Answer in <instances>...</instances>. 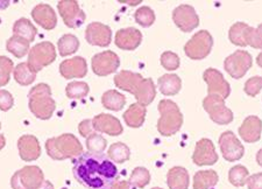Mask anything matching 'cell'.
Returning a JSON list of instances; mask_svg holds the SVG:
<instances>
[{
	"instance_id": "1",
	"label": "cell",
	"mask_w": 262,
	"mask_h": 189,
	"mask_svg": "<svg viewBox=\"0 0 262 189\" xmlns=\"http://www.w3.org/2000/svg\"><path fill=\"white\" fill-rule=\"evenodd\" d=\"M75 179L86 189H112L119 172L103 153L86 152L79 155L73 167Z\"/></svg>"
},
{
	"instance_id": "2",
	"label": "cell",
	"mask_w": 262,
	"mask_h": 189,
	"mask_svg": "<svg viewBox=\"0 0 262 189\" xmlns=\"http://www.w3.org/2000/svg\"><path fill=\"white\" fill-rule=\"evenodd\" d=\"M29 109L40 119H49L55 110V102L48 84L40 83L29 91Z\"/></svg>"
},
{
	"instance_id": "3",
	"label": "cell",
	"mask_w": 262,
	"mask_h": 189,
	"mask_svg": "<svg viewBox=\"0 0 262 189\" xmlns=\"http://www.w3.org/2000/svg\"><path fill=\"white\" fill-rule=\"evenodd\" d=\"M159 111L161 117L158 121V130L162 136H172L181 129L183 116L176 103L169 99H163L159 103Z\"/></svg>"
},
{
	"instance_id": "4",
	"label": "cell",
	"mask_w": 262,
	"mask_h": 189,
	"mask_svg": "<svg viewBox=\"0 0 262 189\" xmlns=\"http://www.w3.org/2000/svg\"><path fill=\"white\" fill-rule=\"evenodd\" d=\"M47 151L50 157L56 160L81 155L83 152L79 141L71 134H64L57 139H49L47 141Z\"/></svg>"
},
{
	"instance_id": "5",
	"label": "cell",
	"mask_w": 262,
	"mask_h": 189,
	"mask_svg": "<svg viewBox=\"0 0 262 189\" xmlns=\"http://www.w3.org/2000/svg\"><path fill=\"white\" fill-rule=\"evenodd\" d=\"M56 58V49L52 42L45 41L34 46L29 50L27 65L33 73H37L55 61Z\"/></svg>"
},
{
	"instance_id": "6",
	"label": "cell",
	"mask_w": 262,
	"mask_h": 189,
	"mask_svg": "<svg viewBox=\"0 0 262 189\" xmlns=\"http://www.w3.org/2000/svg\"><path fill=\"white\" fill-rule=\"evenodd\" d=\"M213 39L208 31H200L184 46V52L191 60H203L211 53Z\"/></svg>"
},
{
	"instance_id": "7",
	"label": "cell",
	"mask_w": 262,
	"mask_h": 189,
	"mask_svg": "<svg viewBox=\"0 0 262 189\" xmlns=\"http://www.w3.org/2000/svg\"><path fill=\"white\" fill-rule=\"evenodd\" d=\"M203 107L210 118L219 125L230 124L233 120V113L225 105L224 98L218 95H209L203 100Z\"/></svg>"
},
{
	"instance_id": "8",
	"label": "cell",
	"mask_w": 262,
	"mask_h": 189,
	"mask_svg": "<svg viewBox=\"0 0 262 189\" xmlns=\"http://www.w3.org/2000/svg\"><path fill=\"white\" fill-rule=\"evenodd\" d=\"M252 56L246 50H236L232 55L225 58L224 68L226 73L233 78H242L246 75L249 68L252 67Z\"/></svg>"
},
{
	"instance_id": "9",
	"label": "cell",
	"mask_w": 262,
	"mask_h": 189,
	"mask_svg": "<svg viewBox=\"0 0 262 189\" xmlns=\"http://www.w3.org/2000/svg\"><path fill=\"white\" fill-rule=\"evenodd\" d=\"M57 8L68 27L78 28L85 21V13L81 10L78 3L75 0H63V2L58 3Z\"/></svg>"
},
{
	"instance_id": "10",
	"label": "cell",
	"mask_w": 262,
	"mask_h": 189,
	"mask_svg": "<svg viewBox=\"0 0 262 189\" xmlns=\"http://www.w3.org/2000/svg\"><path fill=\"white\" fill-rule=\"evenodd\" d=\"M43 180L39 167H25L12 179V186L14 189H36Z\"/></svg>"
},
{
	"instance_id": "11",
	"label": "cell",
	"mask_w": 262,
	"mask_h": 189,
	"mask_svg": "<svg viewBox=\"0 0 262 189\" xmlns=\"http://www.w3.org/2000/svg\"><path fill=\"white\" fill-rule=\"evenodd\" d=\"M120 66V60L116 53L111 50L96 54L92 57V70L98 76H107L110 74L116 73Z\"/></svg>"
},
{
	"instance_id": "12",
	"label": "cell",
	"mask_w": 262,
	"mask_h": 189,
	"mask_svg": "<svg viewBox=\"0 0 262 189\" xmlns=\"http://www.w3.org/2000/svg\"><path fill=\"white\" fill-rule=\"evenodd\" d=\"M172 20L181 31L185 33L191 32L200 25V16L195 8L190 5H180L172 12Z\"/></svg>"
},
{
	"instance_id": "13",
	"label": "cell",
	"mask_w": 262,
	"mask_h": 189,
	"mask_svg": "<svg viewBox=\"0 0 262 189\" xmlns=\"http://www.w3.org/2000/svg\"><path fill=\"white\" fill-rule=\"evenodd\" d=\"M204 81L208 84V94L209 95H218L224 99L227 98L231 94V88L229 82L224 78L221 71L209 68L204 71Z\"/></svg>"
},
{
	"instance_id": "14",
	"label": "cell",
	"mask_w": 262,
	"mask_h": 189,
	"mask_svg": "<svg viewBox=\"0 0 262 189\" xmlns=\"http://www.w3.org/2000/svg\"><path fill=\"white\" fill-rule=\"evenodd\" d=\"M219 146H221L223 157L227 161H236L244 157V146L238 138L234 136L233 132H224L219 138Z\"/></svg>"
},
{
	"instance_id": "15",
	"label": "cell",
	"mask_w": 262,
	"mask_h": 189,
	"mask_svg": "<svg viewBox=\"0 0 262 189\" xmlns=\"http://www.w3.org/2000/svg\"><path fill=\"white\" fill-rule=\"evenodd\" d=\"M192 161L197 166L214 165L218 161V154L215 153L213 142L205 138L197 141L195 152L192 155Z\"/></svg>"
},
{
	"instance_id": "16",
	"label": "cell",
	"mask_w": 262,
	"mask_h": 189,
	"mask_svg": "<svg viewBox=\"0 0 262 189\" xmlns=\"http://www.w3.org/2000/svg\"><path fill=\"white\" fill-rule=\"evenodd\" d=\"M85 39L92 46L107 47L112 39L111 28L100 23H91L86 27Z\"/></svg>"
},
{
	"instance_id": "17",
	"label": "cell",
	"mask_w": 262,
	"mask_h": 189,
	"mask_svg": "<svg viewBox=\"0 0 262 189\" xmlns=\"http://www.w3.org/2000/svg\"><path fill=\"white\" fill-rule=\"evenodd\" d=\"M116 45L122 50H134L140 46L142 41L141 32L137 28H122L117 32Z\"/></svg>"
},
{
	"instance_id": "18",
	"label": "cell",
	"mask_w": 262,
	"mask_h": 189,
	"mask_svg": "<svg viewBox=\"0 0 262 189\" xmlns=\"http://www.w3.org/2000/svg\"><path fill=\"white\" fill-rule=\"evenodd\" d=\"M60 73L67 79L84 77L88 73V65L85 58L76 56L63 61L60 65Z\"/></svg>"
},
{
	"instance_id": "19",
	"label": "cell",
	"mask_w": 262,
	"mask_h": 189,
	"mask_svg": "<svg viewBox=\"0 0 262 189\" xmlns=\"http://www.w3.org/2000/svg\"><path fill=\"white\" fill-rule=\"evenodd\" d=\"M92 125H94V129L97 131L107 133L110 136H119L122 133V126L120 121L116 117L106 115V113H100V115L96 116L92 120Z\"/></svg>"
},
{
	"instance_id": "20",
	"label": "cell",
	"mask_w": 262,
	"mask_h": 189,
	"mask_svg": "<svg viewBox=\"0 0 262 189\" xmlns=\"http://www.w3.org/2000/svg\"><path fill=\"white\" fill-rule=\"evenodd\" d=\"M32 16L36 24L47 31H52L57 24V16L52 7L47 4H39L32 11Z\"/></svg>"
},
{
	"instance_id": "21",
	"label": "cell",
	"mask_w": 262,
	"mask_h": 189,
	"mask_svg": "<svg viewBox=\"0 0 262 189\" xmlns=\"http://www.w3.org/2000/svg\"><path fill=\"white\" fill-rule=\"evenodd\" d=\"M262 131V121L256 116H249L244 120L239 129L240 137L246 142H256L260 139Z\"/></svg>"
},
{
	"instance_id": "22",
	"label": "cell",
	"mask_w": 262,
	"mask_h": 189,
	"mask_svg": "<svg viewBox=\"0 0 262 189\" xmlns=\"http://www.w3.org/2000/svg\"><path fill=\"white\" fill-rule=\"evenodd\" d=\"M143 77L140 74L133 73V71L122 70L119 74L116 75L115 77V84L116 87L119 88L121 90H125L130 94L134 95L135 90L140 86Z\"/></svg>"
},
{
	"instance_id": "23",
	"label": "cell",
	"mask_w": 262,
	"mask_h": 189,
	"mask_svg": "<svg viewBox=\"0 0 262 189\" xmlns=\"http://www.w3.org/2000/svg\"><path fill=\"white\" fill-rule=\"evenodd\" d=\"M19 151L20 157L26 161H32L39 158L40 155V145L35 137L24 136L19 139Z\"/></svg>"
},
{
	"instance_id": "24",
	"label": "cell",
	"mask_w": 262,
	"mask_h": 189,
	"mask_svg": "<svg viewBox=\"0 0 262 189\" xmlns=\"http://www.w3.org/2000/svg\"><path fill=\"white\" fill-rule=\"evenodd\" d=\"M135 98H137L138 103L146 107L153 102L156 96V89L154 86V82L151 78H143L140 86L134 92Z\"/></svg>"
},
{
	"instance_id": "25",
	"label": "cell",
	"mask_w": 262,
	"mask_h": 189,
	"mask_svg": "<svg viewBox=\"0 0 262 189\" xmlns=\"http://www.w3.org/2000/svg\"><path fill=\"white\" fill-rule=\"evenodd\" d=\"M167 182L170 189H188L189 173L183 167H174L168 172Z\"/></svg>"
},
{
	"instance_id": "26",
	"label": "cell",
	"mask_w": 262,
	"mask_h": 189,
	"mask_svg": "<svg viewBox=\"0 0 262 189\" xmlns=\"http://www.w3.org/2000/svg\"><path fill=\"white\" fill-rule=\"evenodd\" d=\"M159 88L160 91L164 96H175L179 94L182 88L181 78L174 74L163 75L162 77L159 78Z\"/></svg>"
},
{
	"instance_id": "27",
	"label": "cell",
	"mask_w": 262,
	"mask_h": 189,
	"mask_svg": "<svg viewBox=\"0 0 262 189\" xmlns=\"http://www.w3.org/2000/svg\"><path fill=\"white\" fill-rule=\"evenodd\" d=\"M146 112V107H143V105L139 103L132 104L124 115L126 124L130 126V128H140L143 121H145Z\"/></svg>"
},
{
	"instance_id": "28",
	"label": "cell",
	"mask_w": 262,
	"mask_h": 189,
	"mask_svg": "<svg viewBox=\"0 0 262 189\" xmlns=\"http://www.w3.org/2000/svg\"><path fill=\"white\" fill-rule=\"evenodd\" d=\"M218 183L215 171H200L193 176V189H210Z\"/></svg>"
},
{
	"instance_id": "29",
	"label": "cell",
	"mask_w": 262,
	"mask_h": 189,
	"mask_svg": "<svg viewBox=\"0 0 262 189\" xmlns=\"http://www.w3.org/2000/svg\"><path fill=\"white\" fill-rule=\"evenodd\" d=\"M36 31L37 29L31 23V21H29L28 19H25V18L19 19L13 26L14 35L23 37V39L27 40L28 42H33L34 39H35Z\"/></svg>"
},
{
	"instance_id": "30",
	"label": "cell",
	"mask_w": 262,
	"mask_h": 189,
	"mask_svg": "<svg viewBox=\"0 0 262 189\" xmlns=\"http://www.w3.org/2000/svg\"><path fill=\"white\" fill-rule=\"evenodd\" d=\"M101 103H103L104 108L108 109L112 111H119L124 108L126 103L125 96L118 92L116 90H108L105 92L101 97Z\"/></svg>"
},
{
	"instance_id": "31",
	"label": "cell",
	"mask_w": 262,
	"mask_h": 189,
	"mask_svg": "<svg viewBox=\"0 0 262 189\" xmlns=\"http://www.w3.org/2000/svg\"><path fill=\"white\" fill-rule=\"evenodd\" d=\"M57 47L61 56H68L77 52L79 47V41L73 34H66L58 40Z\"/></svg>"
},
{
	"instance_id": "32",
	"label": "cell",
	"mask_w": 262,
	"mask_h": 189,
	"mask_svg": "<svg viewBox=\"0 0 262 189\" xmlns=\"http://www.w3.org/2000/svg\"><path fill=\"white\" fill-rule=\"evenodd\" d=\"M7 50L18 58L24 57L29 52V42L23 37L13 35L7 41Z\"/></svg>"
},
{
	"instance_id": "33",
	"label": "cell",
	"mask_w": 262,
	"mask_h": 189,
	"mask_svg": "<svg viewBox=\"0 0 262 189\" xmlns=\"http://www.w3.org/2000/svg\"><path fill=\"white\" fill-rule=\"evenodd\" d=\"M36 74L29 69L27 63H20L14 68V79L20 86H29L35 81Z\"/></svg>"
},
{
	"instance_id": "34",
	"label": "cell",
	"mask_w": 262,
	"mask_h": 189,
	"mask_svg": "<svg viewBox=\"0 0 262 189\" xmlns=\"http://www.w3.org/2000/svg\"><path fill=\"white\" fill-rule=\"evenodd\" d=\"M249 26L245 23H236L230 28L229 37L231 42L235 46H240V47H245L247 46L246 41H245V33Z\"/></svg>"
},
{
	"instance_id": "35",
	"label": "cell",
	"mask_w": 262,
	"mask_h": 189,
	"mask_svg": "<svg viewBox=\"0 0 262 189\" xmlns=\"http://www.w3.org/2000/svg\"><path fill=\"white\" fill-rule=\"evenodd\" d=\"M108 157L112 161L122 163L129 159V149L122 142H117L110 147Z\"/></svg>"
},
{
	"instance_id": "36",
	"label": "cell",
	"mask_w": 262,
	"mask_h": 189,
	"mask_svg": "<svg viewBox=\"0 0 262 189\" xmlns=\"http://www.w3.org/2000/svg\"><path fill=\"white\" fill-rule=\"evenodd\" d=\"M248 174L249 173H248L246 167H244L242 165L234 166L231 168V171L229 173V180H230V182L233 184V186L243 187L247 182Z\"/></svg>"
},
{
	"instance_id": "37",
	"label": "cell",
	"mask_w": 262,
	"mask_h": 189,
	"mask_svg": "<svg viewBox=\"0 0 262 189\" xmlns=\"http://www.w3.org/2000/svg\"><path fill=\"white\" fill-rule=\"evenodd\" d=\"M89 86L85 82H71L67 86V96L71 99H82L89 94Z\"/></svg>"
},
{
	"instance_id": "38",
	"label": "cell",
	"mask_w": 262,
	"mask_h": 189,
	"mask_svg": "<svg viewBox=\"0 0 262 189\" xmlns=\"http://www.w3.org/2000/svg\"><path fill=\"white\" fill-rule=\"evenodd\" d=\"M149 181H150L149 172L143 167L135 168L129 178V183L132 184V186L138 187V188H143L149 183Z\"/></svg>"
},
{
	"instance_id": "39",
	"label": "cell",
	"mask_w": 262,
	"mask_h": 189,
	"mask_svg": "<svg viewBox=\"0 0 262 189\" xmlns=\"http://www.w3.org/2000/svg\"><path fill=\"white\" fill-rule=\"evenodd\" d=\"M134 18H135V21H137L140 26L149 27L154 24L155 13L150 7L143 6V7L139 8V10L135 12Z\"/></svg>"
},
{
	"instance_id": "40",
	"label": "cell",
	"mask_w": 262,
	"mask_h": 189,
	"mask_svg": "<svg viewBox=\"0 0 262 189\" xmlns=\"http://www.w3.org/2000/svg\"><path fill=\"white\" fill-rule=\"evenodd\" d=\"M86 146L89 152L101 153L105 150V147H106V140H105L101 136H99V134L92 133L91 136L88 138Z\"/></svg>"
},
{
	"instance_id": "41",
	"label": "cell",
	"mask_w": 262,
	"mask_h": 189,
	"mask_svg": "<svg viewBox=\"0 0 262 189\" xmlns=\"http://www.w3.org/2000/svg\"><path fill=\"white\" fill-rule=\"evenodd\" d=\"M13 70V62L5 56H0V87L5 86L10 81Z\"/></svg>"
},
{
	"instance_id": "42",
	"label": "cell",
	"mask_w": 262,
	"mask_h": 189,
	"mask_svg": "<svg viewBox=\"0 0 262 189\" xmlns=\"http://www.w3.org/2000/svg\"><path fill=\"white\" fill-rule=\"evenodd\" d=\"M161 65L169 71L176 70L180 67V57L172 52H164L161 55Z\"/></svg>"
},
{
	"instance_id": "43",
	"label": "cell",
	"mask_w": 262,
	"mask_h": 189,
	"mask_svg": "<svg viewBox=\"0 0 262 189\" xmlns=\"http://www.w3.org/2000/svg\"><path fill=\"white\" fill-rule=\"evenodd\" d=\"M261 89H262V77L260 76L251 77L246 83H245L244 90L248 96H251V97H255V96L261 91Z\"/></svg>"
},
{
	"instance_id": "44",
	"label": "cell",
	"mask_w": 262,
	"mask_h": 189,
	"mask_svg": "<svg viewBox=\"0 0 262 189\" xmlns=\"http://www.w3.org/2000/svg\"><path fill=\"white\" fill-rule=\"evenodd\" d=\"M13 103L14 100L10 92L6 90H0V109H2L3 111L10 110V109L13 107Z\"/></svg>"
},
{
	"instance_id": "45",
	"label": "cell",
	"mask_w": 262,
	"mask_h": 189,
	"mask_svg": "<svg viewBox=\"0 0 262 189\" xmlns=\"http://www.w3.org/2000/svg\"><path fill=\"white\" fill-rule=\"evenodd\" d=\"M248 189H262V173L252 175L247 180Z\"/></svg>"
},
{
	"instance_id": "46",
	"label": "cell",
	"mask_w": 262,
	"mask_h": 189,
	"mask_svg": "<svg viewBox=\"0 0 262 189\" xmlns=\"http://www.w3.org/2000/svg\"><path fill=\"white\" fill-rule=\"evenodd\" d=\"M92 121L91 120H84L82 121L81 124H79V132H81V134L83 137H90L92 133Z\"/></svg>"
},
{
	"instance_id": "47",
	"label": "cell",
	"mask_w": 262,
	"mask_h": 189,
	"mask_svg": "<svg viewBox=\"0 0 262 189\" xmlns=\"http://www.w3.org/2000/svg\"><path fill=\"white\" fill-rule=\"evenodd\" d=\"M112 189H129V184L126 181H119L115 183Z\"/></svg>"
},
{
	"instance_id": "48",
	"label": "cell",
	"mask_w": 262,
	"mask_h": 189,
	"mask_svg": "<svg viewBox=\"0 0 262 189\" xmlns=\"http://www.w3.org/2000/svg\"><path fill=\"white\" fill-rule=\"evenodd\" d=\"M257 35H259V41H260V49H262V24L259 25V27L256 28Z\"/></svg>"
},
{
	"instance_id": "49",
	"label": "cell",
	"mask_w": 262,
	"mask_h": 189,
	"mask_svg": "<svg viewBox=\"0 0 262 189\" xmlns=\"http://www.w3.org/2000/svg\"><path fill=\"white\" fill-rule=\"evenodd\" d=\"M256 161H257V163H259V165L262 167V149L259 151V152H257V154H256Z\"/></svg>"
},
{
	"instance_id": "50",
	"label": "cell",
	"mask_w": 262,
	"mask_h": 189,
	"mask_svg": "<svg viewBox=\"0 0 262 189\" xmlns=\"http://www.w3.org/2000/svg\"><path fill=\"white\" fill-rule=\"evenodd\" d=\"M39 189H54V187H53L52 183L48 182V181H46Z\"/></svg>"
},
{
	"instance_id": "51",
	"label": "cell",
	"mask_w": 262,
	"mask_h": 189,
	"mask_svg": "<svg viewBox=\"0 0 262 189\" xmlns=\"http://www.w3.org/2000/svg\"><path fill=\"white\" fill-rule=\"evenodd\" d=\"M256 63H257V66L261 67V68H262V52L259 54V55H257Z\"/></svg>"
},
{
	"instance_id": "52",
	"label": "cell",
	"mask_w": 262,
	"mask_h": 189,
	"mask_svg": "<svg viewBox=\"0 0 262 189\" xmlns=\"http://www.w3.org/2000/svg\"><path fill=\"white\" fill-rule=\"evenodd\" d=\"M153 189H162V188H158V187H156V188H153Z\"/></svg>"
}]
</instances>
